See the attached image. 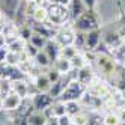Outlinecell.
<instances>
[{"mask_svg":"<svg viewBox=\"0 0 125 125\" xmlns=\"http://www.w3.org/2000/svg\"><path fill=\"white\" fill-rule=\"evenodd\" d=\"M73 125H75V124H73Z\"/></svg>","mask_w":125,"mask_h":125,"instance_id":"41","label":"cell"},{"mask_svg":"<svg viewBox=\"0 0 125 125\" xmlns=\"http://www.w3.org/2000/svg\"><path fill=\"white\" fill-rule=\"evenodd\" d=\"M95 77H96V71L92 65H84L83 68L77 69V80L82 84H84L86 87L94 82Z\"/></svg>","mask_w":125,"mask_h":125,"instance_id":"13","label":"cell"},{"mask_svg":"<svg viewBox=\"0 0 125 125\" xmlns=\"http://www.w3.org/2000/svg\"><path fill=\"white\" fill-rule=\"evenodd\" d=\"M86 92V86L82 84L78 80H68V83L63 89L62 95L57 98V100L63 101V103H68V101H80Z\"/></svg>","mask_w":125,"mask_h":125,"instance_id":"4","label":"cell"},{"mask_svg":"<svg viewBox=\"0 0 125 125\" xmlns=\"http://www.w3.org/2000/svg\"><path fill=\"white\" fill-rule=\"evenodd\" d=\"M116 115H118V118H119V121L122 122V121H125V105H118L116 107Z\"/></svg>","mask_w":125,"mask_h":125,"instance_id":"33","label":"cell"},{"mask_svg":"<svg viewBox=\"0 0 125 125\" xmlns=\"http://www.w3.org/2000/svg\"><path fill=\"white\" fill-rule=\"evenodd\" d=\"M38 51H39V50H38L36 47H33L32 44H29V42L26 44V48H24V53H26V54H27V56H29L30 59H33L35 56H36V54H38Z\"/></svg>","mask_w":125,"mask_h":125,"instance_id":"30","label":"cell"},{"mask_svg":"<svg viewBox=\"0 0 125 125\" xmlns=\"http://www.w3.org/2000/svg\"><path fill=\"white\" fill-rule=\"evenodd\" d=\"M45 125H57V118H50Z\"/></svg>","mask_w":125,"mask_h":125,"instance_id":"38","label":"cell"},{"mask_svg":"<svg viewBox=\"0 0 125 125\" xmlns=\"http://www.w3.org/2000/svg\"><path fill=\"white\" fill-rule=\"evenodd\" d=\"M48 121L45 112L41 110H32L30 115L27 116V125H45Z\"/></svg>","mask_w":125,"mask_h":125,"instance_id":"18","label":"cell"},{"mask_svg":"<svg viewBox=\"0 0 125 125\" xmlns=\"http://www.w3.org/2000/svg\"><path fill=\"white\" fill-rule=\"evenodd\" d=\"M53 39H54L60 47L73 45L74 41H75V30L73 29V24H71V26H65V27L59 29Z\"/></svg>","mask_w":125,"mask_h":125,"instance_id":"7","label":"cell"},{"mask_svg":"<svg viewBox=\"0 0 125 125\" xmlns=\"http://www.w3.org/2000/svg\"><path fill=\"white\" fill-rule=\"evenodd\" d=\"M30 86H32L30 82H27L26 78H20L11 82V91L15 92L18 96H21L23 100H27L30 96Z\"/></svg>","mask_w":125,"mask_h":125,"instance_id":"11","label":"cell"},{"mask_svg":"<svg viewBox=\"0 0 125 125\" xmlns=\"http://www.w3.org/2000/svg\"><path fill=\"white\" fill-rule=\"evenodd\" d=\"M47 6H48L47 23L50 26H53L54 29H62L66 26L68 21H73L69 11H68V6H62V5H56V3H48Z\"/></svg>","mask_w":125,"mask_h":125,"instance_id":"3","label":"cell"},{"mask_svg":"<svg viewBox=\"0 0 125 125\" xmlns=\"http://www.w3.org/2000/svg\"><path fill=\"white\" fill-rule=\"evenodd\" d=\"M101 121H103V125H119L121 124L118 115H116V112H113V110H109L107 113H104Z\"/></svg>","mask_w":125,"mask_h":125,"instance_id":"24","label":"cell"},{"mask_svg":"<svg viewBox=\"0 0 125 125\" xmlns=\"http://www.w3.org/2000/svg\"><path fill=\"white\" fill-rule=\"evenodd\" d=\"M26 44H27V41H24L23 38L18 36V38H15V39L8 42L6 47H8V50L12 51V53H23L24 48H26Z\"/></svg>","mask_w":125,"mask_h":125,"instance_id":"21","label":"cell"},{"mask_svg":"<svg viewBox=\"0 0 125 125\" xmlns=\"http://www.w3.org/2000/svg\"><path fill=\"white\" fill-rule=\"evenodd\" d=\"M83 3L86 5L87 9H95L98 5V0H83Z\"/></svg>","mask_w":125,"mask_h":125,"instance_id":"34","label":"cell"},{"mask_svg":"<svg viewBox=\"0 0 125 125\" xmlns=\"http://www.w3.org/2000/svg\"><path fill=\"white\" fill-rule=\"evenodd\" d=\"M44 51L47 53V56L50 57V60H51V63L54 62L57 57H59V53H60V45L54 41V39H48L47 41V44H45V47L42 48Z\"/></svg>","mask_w":125,"mask_h":125,"instance_id":"19","label":"cell"},{"mask_svg":"<svg viewBox=\"0 0 125 125\" xmlns=\"http://www.w3.org/2000/svg\"><path fill=\"white\" fill-rule=\"evenodd\" d=\"M86 92L92 94V95H95V96H98V98H101V100L105 101V100H109V98H112V95H113V86H110L104 78L96 75L94 78V82L86 87Z\"/></svg>","mask_w":125,"mask_h":125,"instance_id":"5","label":"cell"},{"mask_svg":"<svg viewBox=\"0 0 125 125\" xmlns=\"http://www.w3.org/2000/svg\"><path fill=\"white\" fill-rule=\"evenodd\" d=\"M8 53H9V50H8V47H0V63H6V57H8Z\"/></svg>","mask_w":125,"mask_h":125,"instance_id":"32","label":"cell"},{"mask_svg":"<svg viewBox=\"0 0 125 125\" xmlns=\"http://www.w3.org/2000/svg\"><path fill=\"white\" fill-rule=\"evenodd\" d=\"M30 103H32L33 110L44 112V110H47L48 107H51V104L54 103V98H53L48 92H38L30 98Z\"/></svg>","mask_w":125,"mask_h":125,"instance_id":"8","label":"cell"},{"mask_svg":"<svg viewBox=\"0 0 125 125\" xmlns=\"http://www.w3.org/2000/svg\"><path fill=\"white\" fill-rule=\"evenodd\" d=\"M23 98L18 96L15 92H8L5 96H3V100H2V110L3 112H17L20 109V105L23 104Z\"/></svg>","mask_w":125,"mask_h":125,"instance_id":"10","label":"cell"},{"mask_svg":"<svg viewBox=\"0 0 125 125\" xmlns=\"http://www.w3.org/2000/svg\"><path fill=\"white\" fill-rule=\"evenodd\" d=\"M87 125H103V121L98 119V118H91L87 122Z\"/></svg>","mask_w":125,"mask_h":125,"instance_id":"36","label":"cell"},{"mask_svg":"<svg viewBox=\"0 0 125 125\" xmlns=\"http://www.w3.org/2000/svg\"><path fill=\"white\" fill-rule=\"evenodd\" d=\"M71 0H47V3H56V5H62V6H68Z\"/></svg>","mask_w":125,"mask_h":125,"instance_id":"35","label":"cell"},{"mask_svg":"<svg viewBox=\"0 0 125 125\" xmlns=\"http://www.w3.org/2000/svg\"><path fill=\"white\" fill-rule=\"evenodd\" d=\"M80 112H83V105L80 101H68L66 103V115H69L71 118Z\"/></svg>","mask_w":125,"mask_h":125,"instance_id":"25","label":"cell"},{"mask_svg":"<svg viewBox=\"0 0 125 125\" xmlns=\"http://www.w3.org/2000/svg\"><path fill=\"white\" fill-rule=\"evenodd\" d=\"M119 125H125V121H122V122H121V124H119Z\"/></svg>","mask_w":125,"mask_h":125,"instance_id":"40","label":"cell"},{"mask_svg":"<svg viewBox=\"0 0 125 125\" xmlns=\"http://www.w3.org/2000/svg\"><path fill=\"white\" fill-rule=\"evenodd\" d=\"M48 20V6L47 5H36L32 14L33 23H47Z\"/></svg>","mask_w":125,"mask_h":125,"instance_id":"16","label":"cell"},{"mask_svg":"<svg viewBox=\"0 0 125 125\" xmlns=\"http://www.w3.org/2000/svg\"><path fill=\"white\" fill-rule=\"evenodd\" d=\"M73 29L80 33H87L95 29H101V18L95 9H86L73 21Z\"/></svg>","mask_w":125,"mask_h":125,"instance_id":"2","label":"cell"},{"mask_svg":"<svg viewBox=\"0 0 125 125\" xmlns=\"http://www.w3.org/2000/svg\"><path fill=\"white\" fill-rule=\"evenodd\" d=\"M68 77L66 75H63L59 82H56V83H53L51 84V87H50V91H48V94L54 98V100H57V98L62 95V92H63V89H65V86H66V83H68Z\"/></svg>","mask_w":125,"mask_h":125,"instance_id":"20","label":"cell"},{"mask_svg":"<svg viewBox=\"0 0 125 125\" xmlns=\"http://www.w3.org/2000/svg\"><path fill=\"white\" fill-rule=\"evenodd\" d=\"M47 77H48V80H50V82H51V84L53 83H56V82H59V80L62 78V77H63V75H62L60 73H57V71L54 69V68H50L48 71H47Z\"/></svg>","mask_w":125,"mask_h":125,"instance_id":"29","label":"cell"},{"mask_svg":"<svg viewBox=\"0 0 125 125\" xmlns=\"http://www.w3.org/2000/svg\"><path fill=\"white\" fill-rule=\"evenodd\" d=\"M89 119L91 118H89V115L86 112H80L75 116H73V124H75V125H87Z\"/></svg>","mask_w":125,"mask_h":125,"instance_id":"27","label":"cell"},{"mask_svg":"<svg viewBox=\"0 0 125 125\" xmlns=\"http://www.w3.org/2000/svg\"><path fill=\"white\" fill-rule=\"evenodd\" d=\"M80 53V50L74 45H65V47H60V53H59V56L60 57H63V59H68V60H71L74 56H77Z\"/></svg>","mask_w":125,"mask_h":125,"instance_id":"23","label":"cell"},{"mask_svg":"<svg viewBox=\"0 0 125 125\" xmlns=\"http://www.w3.org/2000/svg\"><path fill=\"white\" fill-rule=\"evenodd\" d=\"M47 38H44V36H41V35H38V33H33L32 36H30V39L27 41L29 44H32L33 47H36L38 50H42L44 47H45V44H47Z\"/></svg>","mask_w":125,"mask_h":125,"instance_id":"26","label":"cell"},{"mask_svg":"<svg viewBox=\"0 0 125 125\" xmlns=\"http://www.w3.org/2000/svg\"><path fill=\"white\" fill-rule=\"evenodd\" d=\"M57 125H73V118L69 115H63L57 118Z\"/></svg>","mask_w":125,"mask_h":125,"instance_id":"31","label":"cell"},{"mask_svg":"<svg viewBox=\"0 0 125 125\" xmlns=\"http://www.w3.org/2000/svg\"><path fill=\"white\" fill-rule=\"evenodd\" d=\"M6 45V38L3 33H0V47H5Z\"/></svg>","mask_w":125,"mask_h":125,"instance_id":"39","label":"cell"},{"mask_svg":"<svg viewBox=\"0 0 125 125\" xmlns=\"http://www.w3.org/2000/svg\"><path fill=\"white\" fill-rule=\"evenodd\" d=\"M86 9H87V8L83 3V0H71L69 5H68V11H69V15H71V20H73V21L75 18H78Z\"/></svg>","mask_w":125,"mask_h":125,"instance_id":"14","label":"cell"},{"mask_svg":"<svg viewBox=\"0 0 125 125\" xmlns=\"http://www.w3.org/2000/svg\"><path fill=\"white\" fill-rule=\"evenodd\" d=\"M53 68H54L57 73H60L62 75H68L71 71H73V65H71V60L68 59H63V57H57L54 62H53Z\"/></svg>","mask_w":125,"mask_h":125,"instance_id":"17","label":"cell"},{"mask_svg":"<svg viewBox=\"0 0 125 125\" xmlns=\"http://www.w3.org/2000/svg\"><path fill=\"white\" fill-rule=\"evenodd\" d=\"M24 2H27V3H35V5H45L44 2H47V0H24Z\"/></svg>","mask_w":125,"mask_h":125,"instance_id":"37","label":"cell"},{"mask_svg":"<svg viewBox=\"0 0 125 125\" xmlns=\"http://www.w3.org/2000/svg\"><path fill=\"white\" fill-rule=\"evenodd\" d=\"M103 44V30L95 29L84 33V50H92L96 51Z\"/></svg>","mask_w":125,"mask_h":125,"instance_id":"9","label":"cell"},{"mask_svg":"<svg viewBox=\"0 0 125 125\" xmlns=\"http://www.w3.org/2000/svg\"><path fill=\"white\" fill-rule=\"evenodd\" d=\"M94 68L100 74V77L104 78L105 82H113L118 77V62L115 60V57L112 56V53L109 50H105V51L96 50Z\"/></svg>","mask_w":125,"mask_h":125,"instance_id":"1","label":"cell"},{"mask_svg":"<svg viewBox=\"0 0 125 125\" xmlns=\"http://www.w3.org/2000/svg\"><path fill=\"white\" fill-rule=\"evenodd\" d=\"M33 62H35V65L38 68H50L51 66V60H50V57L47 56V53L44 50L38 51V54L33 57Z\"/></svg>","mask_w":125,"mask_h":125,"instance_id":"22","label":"cell"},{"mask_svg":"<svg viewBox=\"0 0 125 125\" xmlns=\"http://www.w3.org/2000/svg\"><path fill=\"white\" fill-rule=\"evenodd\" d=\"M80 103H82L83 109H87V110H101L104 107V100L89 92H84V95L80 98Z\"/></svg>","mask_w":125,"mask_h":125,"instance_id":"12","label":"cell"},{"mask_svg":"<svg viewBox=\"0 0 125 125\" xmlns=\"http://www.w3.org/2000/svg\"><path fill=\"white\" fill-rule=\"evenodd\" d=\"M32 83L35 84V87H36L38 92H48L50 87H51V82L48 80L47 74H41V73L33 77V82Z\"/></svg>","mask_w":125,"mask_h":125,"instance_id":"15","label":"cell"},{"mask_svg":"<svg viewBox=\"0 0 125 125\" xmlns=\"http://www.w3.org/2000/svg\"><path fill=\"white\" fill-rule=\"evenodd\" d=\"M122 42H124V39L119 35L118 29H109V30H104L103 32V45L109 50L110 53L118 48Z\"/></svg>","mask_w":125,"mask_h":125,"instance_id":"6","label":"cell"},{"mask_svg":"<svg viewBox=\"0 0 125 125\" xmlns=\"http://www.w3.org/2000/svg\"><path fill=\"white\" fill-rule=\"evenodd\" d=\"M71 65H73V69H80V68H83L87 63H86L83 54H82V53H78L77 56H74L73 59H71Z\"/></svg>","mask_w":125,"mask_h":125,"instance_id":"28","label":"cell"}]
</instances>
